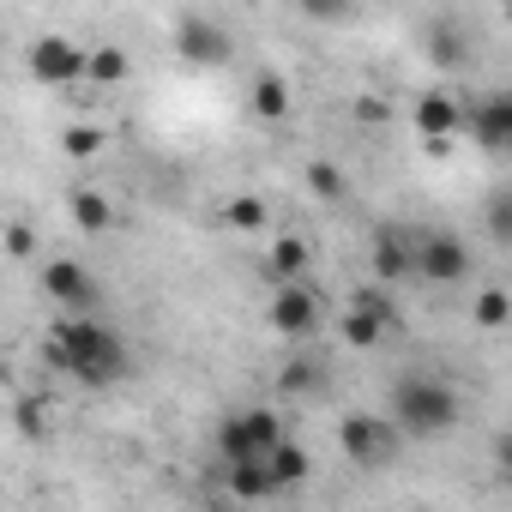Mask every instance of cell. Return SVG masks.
Segmentation results:
<instances>
[{
    "mask_svg": "<svg viewBox=\"0 0 512 512\" xmlns=\"http://www.w3.org/2000/svg\"><path fill=\"white\" fill-rule=\"evenodd\" d=\"M49 356H55V368H67L79 386H91V392H109L115 380H127V368H133V356H127V344L103 326V320H61L55 332H49Z\"/></svg>",
    "mask_w": 512,
    "mask_h": 512,
    "instance_id": "1",
    "label": "cell"
},
{
    "mask_svg": "<svg viewBox=\"0 0 512 512\" xmlns=\"http://www.w3.org/2000/svg\"><path fill=\"white\" fill-rule=\"evenodd\" d=\"M386 422H392L398 440H440V434H452V422H458V392H452L446 380H434V374H404V380L392 386Z\"/></svg>",
    "mask_w": 512,
    "mask_h": 512,
    "instance_id": "2",
    "label": "cell"
},
{
    "mask_svg": "<svg viewBox=\"0 0 512 512\" xmlns=\"http://www.w3.org/2000/svg\"><path fill=\"white\" fill-rule=\"evenodd\" d=\"M476 272V253L458 229H410V278L422 284H464Z\"/></svg>",
    "mask_w": 512,
    "mask_h": 512,
    "instance_id": "3",
    "label": "cell"
},
{
    "mask_svg": "<svg viewBox=\"0 0 512 512\" xmlns=\"http://www.w3.org/2000/svg\"><path fill=\"white\" fill-rule=\"evenodd\" d=\"M278 440H284V422H278L272 410H241V416H229V422L217 428L223 464H260V458H272Z\"/></svg>",
    "mask_w": 512,
    "mask_h": 512,
    "instance_id": "4",
    "label": "cell"
},
{
    "mask_svg": "<svg viewBox=\"0 0 512 512\" xmlns=\"http://www.w3.org/2000/svg\"><path fill=\"white\" fill-rule=\"evenodd\" d=\"M338 446H344V458H350L356 470H386V464L398 458V446H404V440L392 434V422H386V416H362V410H356V416H344V422H338Z\"/></svg>",
    "mask_w": 512,
    "mask_h": 512,
    "instance_id": "5",
    "label": "cell"
},
{
    "mask_svg": "<svg viewBox=\"0 0 512 512\" xmlns=\"http://www.w3.org/2000/svg\"><path fill=\"white\" fill-rule=\"evenodd\" d=\"M43 296H49L67 320H85L103 290H97V272H91V266H79V260H49V266H43Z\"/></svg>",
    "mask_w": 512,
    "mask_h": 512,
    "instance_id": "6",
    "label": "cell"
},
{
    "mask_svg": "<svg viewBox=\"0 0 512 512\" xmlns=\"http://www.w3.org/2000/svg\"><path fill=\"white\" fill-rule=\"evenodd\" d=\"M25 67H31V79H37V85L67 91V85H79V79H85V49H79L73 37H37V43H31V55H25Z\"/></svg>",
    "mask_w": 512,
    "mask_h": 512,
    "instance_id": "7",
    "label": "cell"
},
{
    "mask_svg": "<svg viewBox=\"0 0 512 512\" xmlns=\"http://www.w3.org/2000/svg\"><path fill=\"white\" fill-rule=\"evenodd\" d=\"M266 320L278 338H314L320 332V296L308 284H278L266 302Z\"/></svg>",
    "mask_w": 512,
    "mask_h": 512,
    "instance_id": "8",
    "label": "cell"
},
{
    "mask_svg": "<svg viewBox=\"0 0 512 512\" xmlns=\"http://www.w3.org/2000/svg\"><path fill=\"white\" fill-rule=\"evenodd\" d=\"M175 49H181L193 67H223V61L235 55V37H229L217 19H205V13H187V19L175 25Z\"/></svg>",
    "mask_w": 512,
    "mask_h": 512,
    "instance_id": "9",
    "label": "cell"
},
{
    "mask_svg": "<svg viewBox=\"0 0 512 512\" xmlns=\"http://www.w3.org/2000/svg\"><path fill=\"white\" fill-rule=\"evenodd\" d=\"M386 326H392V308H386V296L380 290H362L356 302H350V314H344V344L350 350H374L380 338H386Z\"/></svg>",
    "mask_w": 512,
    "mask_h": 512,
    "instance_id": "10",
    "label": "cell"
},
{
    "mask_svg": "<svg viewBox=\"0 0 512 512\" xmlns=\"http://www.w3.org/2000/svg\"><path fill=\"white\" fill-rule=\"evenodd\" d=\"M464 127H470V139L482 145V151H506L512 145V97H482L470 115H464Z\"/></svg>",
    "mask_w": 512,
    "mask_h": 512,
    "instance_id": "11",
    "label": "cell"
},
{
    "mask_svg": "<svg viewBox=\"0 0 512 512\" xmlns=\"http://www.w3.org/2000/svg\"><path fill=\"white\" fill-rule=\"evenodd\" d=\"M416 133L428 145H452V133H464V103H452L446 91L416 97Z\"/></svg>",
    "mask_w": 512,
    "mask_h": 512,
    "instance_id": "12",
    "label": "cell"
},
{
    "mask_svg": "<svg viewBox=\"0 0 512 512\" xmlns=\"http://www.w3.org/2000/svg\"><path fill=\"white\" fill-rule=\"evenodd\" d=\"M374 278H386V284L410 278V229H398V223L374 229Z\"/></svg>",
    "mask_w": 512,
    "mask_h": 512,
    "instance_id": "13",
    "label": "cell"
},
{
    "mask_svg": "<svg viewBox=\"0 0 512 512\" xmlns=\"http://www.w3.org/2000/svg\"><path fill=\"white\" fill-rule=\"evenodd\" d=\"M308 260H314V253H308L302 235H278L272 253H266V272H272V284H296V278L308 272Z\"/></svg>",
    "mask_w": 512,
    "mask_h": 512,
    "instance_id": "14",
    "label": "cell"
},
{
    "mask_svg": "<svg viewBox=\"0 0 512 512\" xmlns=\"http://www.w3.org/2000/svg\"><path fill=\"white\" fill-rule=\"evenodd\" d=\"M67 211H73V223H79L85 235H103V229L115 223V211H109V199H103L97 187H73V193H67Z\"/></svg>",
    "mask_w": 512,
    "mask_h": 512,
    "instance_id": "15",
    "label": "cell"
},
{
    "mask_svg": "<svg viewBox=\"0 0 512 512\" xmlns=\"http://www.w3.org/2000/svg\"><path fill=\"white\" fill-rule=\"evenodd\" d=\"M266 470H272V488H278V494H284V488H302V482H308V452H302L296 440H278L272 458H266Z\"/></svg>",
    "mask_w": 512,
    "mask_h": 512,
    "instance_id": "16",
    "label": "cell"
},
{
    "mask_svg": "<svg viewBox=\"0 0 512 512\" xmlns=\"http://www.w3.org/2000/svg\"><path fill=\"white\" fill-rule=\"evenodd\" d=\"M272 223V205L260 199V193H235L229 205H223V229H241V235H260Z\"/></svg>",
    "mask_w": 512,
    "mask_h": 512,
    "instance_id": "17",
    "label": "cell"
},
{
    "mask_svg": "<svg viewBox=\"0 0 512 512\" xmlns=\"http://www.w3.org/2000/svg\"><path fill=\"white\" fill-rule=\"evenodd\" d=\"M85 79L91 85H127L133 79V61H127V49H85Z\"/></svg>",
    "mask_w": 512,
    "mask_h": 512,
    "instance_id": "18",
    "label": "cell"
},
{
    "mask_svg": "<svg viewBox=\"0 0 512 512\" xmlns=\"http://www.w3.org/2000/svg\"><path fill=\"white\" fill-rule=\"evenodd\" d=\"M229 494H235V500H247V506H253V500H272L278 488H272L266 458H260V464H229Z\"/></svg>",
    "mask_w": 512,
    "mask_h": 512,
    "instance_id": "19",
    "label": "cell"
},
{
    "mask_svg": "<svg viewBox=\"0 0 512 512\" xmlns=\"http://www.w3.org/2000/svg\"><path fill=\"white\" fill-rule=\"evenodd\" d=\"M278 392H290V398H314V392H326V362L296 356V362L278 374Z\"/></svg>",
    "mask_w": 512,
    "mask_h": 512,
    "instance_id": "20",
    "label": "cell"
},
{
    "mask_svg": "<svg viewBox=\"0 0 512 512\" xmlns=\"http://www.w3.org/2000/svg\"><path fill=\"white\" fill-rule=\"evenodd\" d=\"M253 115H260V121H284V115H290V85H284L278 73H260V79H253Z\"/></svg>",
    "mask_w": 512,
    "mask_h": 512,
    "instance_id": "21",
    "label": "cell"
},
{
    "mask_svg": "<svg viewBox=\"0 0 512 512\" xmlns=\"http://www.w3.org/2000/svg\"><path fill=\"white\" fill-rule=\"evenodd\" d=\"M506 320H512V296H506L500 284H488V290L476 296V326H482V332H500Z\"/></svg>",
    "mask_w": 512,
    "mask_h": 512,
    "instance_id": "22",
    "label": "cell"
},
{
    "mask_svg": "<svg viewBox=\"0 0 512 512\" xmlns=\"http://www.w3.org/2000/svg\"><path fill=\"white\" fill-rule=\"evenodd\" d=\"M61 145H67V157H97L103 151V127H67Z\"/></svg>",
    "mask_w": 512,
    "mask_h": 512,
    "instance_id": "23",
    "label": "cell"
},
{
    "mask_svg": "<svg viewBox=\"0 0 512 512\" xmlns=\"http://www.w3.org/2000/svg\"><path fill=\"white\" fill-rule=\"evenodd\" d=\"M308 187H314L320 199H344V193H350V187H344V175H338L332 163H314V169H308Z\"/></svg>",
    "mask_w": 512,
    "mask_h": 512,
    "instance_id": "24",
    "label": "cell"
},
{
    "mask_svg": "<svg viewBox=\"0 0 512 512\" xmlns=\"http://www.w3.org/2000/svg\"><path fill=\"white\" fill-rule=\"evenodd\" d=\"M488 235H494V241H512V193H506V187H500L494 205H488Z\"/></svg>",
    "mask_w": 512,
    "mask_h": 512,
    "instance_id": "25",
    "label": "cell"
},
{
    "mask_svg": "<svg viewBox=\"0 0 512 512\" xmlns=\"http://www.w3.org/2000/svg\"><path fill=\"white\" fill-rule=\"evenodd\" d=\"M37 247V235H31V223H7V253L13 260H25V253Z\"/></svg>",
    "mask_w": 512,
    "mask_h": 512,
    "instance_id": "26",
    "label": "cell"
},
{
    "mask_svg": "<svg viewBox=\"0 0 512 512\" xmlns=\"http://www.w3.org/2000/svg\"><path fill=\"white\" fill-rule=\"evenodd\" d=\"M19 428L43 440V428H49V416H43V404H31V398H25V404H19Z\"/></svg>",
    "mask_w": 512,
    "mask_h": 512,
    "instance_id": "27",
    "label": "cell"
},
{
    "mask_svg": "<svg viewBox=\"0 0 512 512\" xmlns=\"http://www.w3.org/2000/svg\"><path fill=\"white\" fill-rule=\"evenodd\" d=\"M0 380H7V374H0Z\"/></svg>",
    "mask_w": 512,
    "mask_h": 512,
    "instance_id": "28",
    "label": "cell"
}]
</instances>
